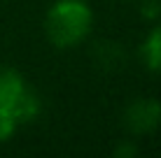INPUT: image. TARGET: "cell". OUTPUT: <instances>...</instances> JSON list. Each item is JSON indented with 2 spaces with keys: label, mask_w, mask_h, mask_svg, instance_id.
Wrapping results in <instances>:
<instances>
[{
  "label": "cell",
  "mask_w": 161,
  "mask_h": 158,
  "mask_svg": "<svg viewBox=\"0 0 161 158\" xmlns=\"http://www.w3.org/2000/svg\"><path fill=\"white\" fill-rule=\"evenodd\" d=\"M140 58L147 70L161 72V26L152 28L140 44Z\"/></svg>",
  "instance_id": "obj_4"
},
{
  "label": "cell",
  "mask_w": 161,
  "mask_h": 158,
  "mask_svg": "<svg viewBox=\"0 0 161 158\" xmlns=\"http://www.w3.org/2000/svg\"><path fill=\"white\" fill-rule=\"evenodd\" d=\"M93 12L86 0H56L44 19V33L49 42L58 49L80 44L91 33Z\"/></svg>",
  "instance_id": "obj_1"
},
{
  "label": "cell",
  "mask_w": 161,
  "mask_h": 158,
  "mask_svg": "<svg viewBox=\"0 0 161 158\" xmlns=\"http://www.w3.org/2000/svg\"><path fill=\"white\" fill-rule=\"evenodd\" d=\"M136 146H133V144H126V146H121V149H117V151H114V154H117V156H136Z\"/></svg>",
  "instance_id": "obj_7"
},
{
  "label": "cell",
  "mask_w": 161,
  "mask_h": 158,
  "mask_svg": "<svg viewBox=\"0 0 161 158\" xmlns=\"http://www.w3.org/2000/svg\"><path fill=\"white\" fill-rule=\"evenodd\" d=\"M14 130H16V123L14 121L0 116V142H7V140L14 135Z\"/></svg>",
  "instance_id": "obj_6"
},
{
  "label": "cell",
  "mask_w": 161,
  "mask_h": 158,
  "mask_svg": "<svg viewBox=\"0 0 161 158\" xmlns=\"http://www.w3.org/2000/svg\"><path fill=\"white\" fill-rule=\"evenodd\" d=\"M161 126V102L154 98H138L124 110V128L133 135H147Z\"/></svg>",
  "instance_id": "obj_3"
},
{
  "label": "cell",
  "mask_w": 161,
  "mask_h": 158,
  "mask_svg": "<svg viewBox=\"0 0 161 158\" xmlns=\"http://www.w3.org/2000/svg\"><path fill=\"white\" fill-rule=\"evenodd\" d=\"M140 14L145 19H157L161 14V0H142L140 3Z\"/></svg>",
  "instance_id": "obj_5"
},
{
  "label": "cell",
  "mask_w": 161,
  "mask_h": 158,
  "mask_svg": "<svg viewBox=\"0 0 161 158\" xmlns=\"http://www.w3.org/2000/svg\"><path fill=\"white\" fill-rule=\"evenodd\" d=\"M40 114V98L28 89L26 79L16 70L0 65V116L19 123H28Z\"/></svg>",
  "instance_id": "obj_2"
}]
</instances>
